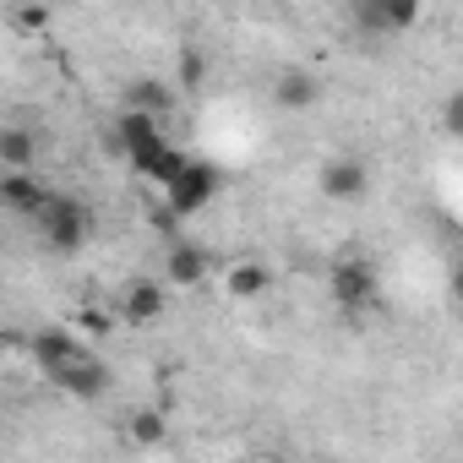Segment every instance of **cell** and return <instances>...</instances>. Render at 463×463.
I'll return each instance as SVG.
<instances>
[{
  "label": "cell",
  "mask_w": 463,
  "mask_h": 463,
  "mask_svg": "<svg viewBox=\"0 0 463 463\" xmlns=\"http://www.w3.org/2000/svg\"><path fill=\"white\" fill-rule=\"evenodd\" d=\"M273 99H279L284 109H311V104L322 99V82H317L311 71H300V66H295V71H284V77L273 82Z\"/></svg>",
  "instance_id": "15"
},
{
  "label": "cell",
  "mask_w": 463,
  "mask_h": 463,
  "mask_svg": "<svg viewBox=\"0 0 463 463\" xmlns=\"http://www.w3.org/2000/svg\"><path fill=\"white\" fill-rule=\"evenodd\" d=\"M273 289V273H268V262H257V257H246V262H229V273H223V295L229 300H262Z\"/></svg>",
  "instance_id": "10"
},
{
  "label": "cell",
  "mask_w": 463,
  "mask_h": 463,
  "mask_svg": "<svg viewBox=\"0 0 463 463\" xmlns=\"http://www.w3.org/2000/svg\"><path fill=\"white\" fill-rule=\"evenodd\" d=\"M458 463H463V441H458Z\"/></svg>",
  "instance_id": "23"
},
{
  "label": "cell",
  "mask_w": 463,
  "mask_h": 463,
  "mask_svg": "<svg viewBox=\"0 0 463 463\" xmlns=\"http://www.w3.org/2000/svg\"><path fill=\"white\" fill-rule=\"evenodd\" d=\"M169 104H175V88H164L158 77H137L126 88V109H137V115H164Z\"/></svg>",
  "instance_id": "16"
},
{
  "label": "cell",
  "mask_w": 463,
  "mask_h": 463,
  "mask_svg": "<svg viewBox=\"0 0 463 463\" xmlns=\"http://www.w3.org/2000/svg\"><path fill=\"white\" fill-rule=\"evenodd\" d=\"M207 251L202 246H191V241H169V257H164V279L175 284V289H191V284H202L207 279Z\"/></svg>",
  "instance_id": "11"
},
{
  "label": "cell",
  "mask_w": 463,
  "mask_h": 463,
  "mask_svg": "<svg viewBox=\"0 0 463 463\" xmlns=\"http://www.w3.org/2000/svg\"><path fill=\"white\" fill-rule=\"evenodd\" d=\"M164 311H169V289L158 279H131L120 289V317L126 322H158Z\"/></svg>",
  "instance_id": "8"
},
{
  "label": "cell",
  "mask_w": 463,
  "mask_h": 463,
  "mask_svg": "<svg viewBox=\"0 0 463 463\" xmlns=\"http://www.w3.org/2000/svg\"><path fill=\"white\" fill-rule=\"evenodd\" d=\"M317 185H322V196H327V202H360V196H365V185H371V175H365V164H360V158H327V164H322V175H317Z\"/></svg>",
  "instance_id": "7"
},
{
  "label": "cell",
  "mask_w": 463,
  "mask_h": 463,
  "mask_svg": "<svg viewBox=\"0 0 463 463\" xmlns=\"http://www.w3.org/2000/svg\"><path fill=\"white\" fill-rule=\"evenodd\" d=\"M17 23H23V28H44V23H50V12H39V6H28V12H17Z\"/></svg>",
  "instance_id": "21"
},
{
  "label": "cell",
  "mask_w": 463,
  "mask_h": 463,
  "mask_svg": "<svg viewBox=\"0 0 463 463\" xmlns=\"http://www.w3.org/2000/svg\"><path fill=\"white\" fill-rule=\"evenodd\" d=\"M33 158H39L33 131H23V126H6V131H0V169H6V175H28Z\"/></svg>",
  "instance_id": "13"
},
{
  "label": "cell",
  "mask_w": 463,
  "mask_h": 463,
  "mask_svg": "<svg viewBox=\"0 0 463 463\" xmlns=\"http://www.w3.org/2000/svg\"><path fill=\"white\" fill-rule=\"evenodd\" d=\"M126 436H131L137 447H164V441H169V414H164L158 403H142V409L126 414Z\"/></svg>",
  "instance_id": "14"
},
{
  "label": "cell",
  "mask_w": 463,
  "mask_h": 463,
  "mask_svg": "<svg viewBox=\"0 0 463 463\" xmlns=\"http://www.w3.org/2000/svg\"><path fill=\"white\" fill-rule=\"evenodd\" d=\"M50 382H55L66 398H82V403H93V398H104V392H109V382H115V376H109V365H104L99 354H82L77 365L55 371Z\"/></svg>",
  "instance_id": "6"
},
{
  "label": "cell",
  "mask_w": 463,
  "mask_h": 463,
  "mask_svg": "<svg viewBox=\"0 0 463 463\" xmlns=\"http://www.w3.org/2000/svg\"><path fill=\"white\" fill-rule=\"evenodd\" d=\"M218 185H223V175H218V164H202V158H191V169L164 191V213L180 223V218H191V213H202L213 196H218Z\"/></svg>",
  "instance_id": "2"
},
{
  "label": "cell",
  "mask_w": 463,
  "mask_h": 463,
  "mask_svg": "<svg viewBox=\"0 0 463 463\" xmlns=\"http://www.w3.org/2000/svg\"><path fill=\"white\" fill-rule=\"evenodd\" d=\"M28 354H33V365H39L44 376H55V371H66V365H77L82 354H93V344L77 338V333H66V327H39Z\"/></svg>",
  "instance_id": "4"
},
{
  "label": "cell",
  "mask_w": 463,
  "mask_h": 463,
  "mask_svg": "<svg viewBox=\"0 0 463 463\" xmlns=\"http://www.w3.org/2000/svg\"><path fill=\"white\" fill-rule=\"evenodd\" d=\"M77 327H82V333H88V338H104V333H109V317H104V311H93V306H88V311H82V317H77Z\"/></svg>",
  "instance_id": "20"
},
{
  "label": "cell",
  "mask_w": 463,
  "mask_h": 463,
  "mask_svg": "<svg viewBox=\"0 0 463 463\" xmlns=\"http://www.w3.org/2000/svg\"><path fill=\"white\" fill-rule=\"evenodd\" d=\"M126 164H131V175H142V180H153L158 191H169L185 169H191V158L180 153V147H169V142H158V147H142V153H126Z\"/></svg>",
  "instance_id": "5"
},
{
  "label": "cell",
  "mask_w": 463,
  "mask_h": 463,
  "mask_svg": "<svg viewBox=\"0 0 463 463\" xmlns=\"http://www.w3.org/2000/svg\"><path fill=\"white\" fill-rule=\"evenodd\" d=\"M246 463H262V458H246Z\"/></svg>",
  "instance_id": "24"
},
{
  "label": "cell",
  "mask_w": 463,
  "mask_h": 463,
  "mask_svg": "<svg viewBox=\"0 0 463 463\" xmlns=\"http://www.w3.org/2000/svg\"><path fill=\"white\" fill-rule=\"evenodd\" d=\"M376 6H382V33H403V28L420 23V6H414V0H376Z\"/></svg>",
  "instance_id": "17"
},
{
  "label": "cell",
  "mask_w": 463,
  "mask_h": 463,
  "mask_svg": "<svg viewBox=\"0 0 463 463\" xmlns=\"http://www.w3.org/2000/svg\"><path fill=\"white\" fill-rule=\"evenodd\" d=\"M202 77H207V61H202L196 50H180V77H175V88H180V93H196Z\"/></svg>",
  "instance_id": "18"
},
{
  "label": "cell",
  "mask_w": 463,
  "mask_h": 463,
  "mask_svg": "<svg viewBox=\"0 0 463 463\" xmlns=\"http://www.w3.org/2000/svg\"><path fill=\"white\" fill-rule=\"evenodd\" d=\"M50 185L39 180V175H6V180H0V202H6L12 213H23V218H39L44 207H50Z\"/></svg>",
  "instance_id": "9"
},
{
  "label": "cell",
  "mask_w": 463,
  "mask_h": 463,
  "mask_svg": "<svg viewBox=\"0 0 463 463\" xmlns=\"http://www.w3.org/2000/svg\"><path fill=\"white\" fill-rule=\"evenodd\" d=\"M115 142H120L126 153L158 147V142H164V131H158V115H137V109H120V120H115Z\"/></svg>",
  "instance_id": "12"
},
{
  "label": "cell",
  "mask_w": 463,
  "mask_h": 463,
  "mask_svg": "<svg viewBox=\"0 0 463 463\" xmlns=\"http://www.w3.org/2000/svg\"><path fill=\"white\" fill-rule=\"evenodd\" d=\"M327 289H333V306H344V311H371V306H376V268L360 262V257H338L333 273H327Z\"/></svg>",
  "instance_id": "3"
},
{
  "label": "cell",
  "mask_w": 463,
  "mask_h": 463,
  "mask_svg": "<svg viewBox=\"0 0 463 463\" xmlns=\"http://www.w3.org/2000/svg\"><path fill=\"white\" fill-rule=\"evenodd\" d=\"M452 306H463V262H452Z\"/></svg>",
  "instance_id": "22"
},
{
  "label": "cell",
  "mask_w": 463,
  "mask_h": 463,
  "mask_svg": "<svg viewBox=\"0 0 463 463\" xmlns=\"http://www.w3.org/2000/svg\"><path fill=\"white\" fill-rule=\"evenodd\" d=\"M39 229H44V246H50V251L71 257V251H82V246H88V235H93V213H88V202H77V196L55 191V196H50V207L39 213Z\"/></svg>",
  "instance_id": "1"
},
{
  "label": "cell",
  "mask_w": 463,
  "mask_h": 463,
  "mask_svg": "<svg viewBox=\"0 0 463 463\" xmlns=\"http://www.w3.org/2000/svg\"><path fill=\"white\" fill-rule=\"evenodd\" d=\"M441 131H447L452 142H463V88H458V93L441 104Z\"/></svg>",
  "instance_id": "19"
}]
</instances>
